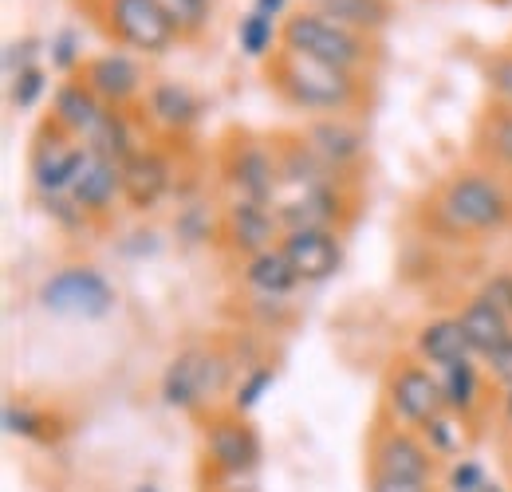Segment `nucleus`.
Returning <instances> with one entry per match:
<instances>
[{
    "instance_id": "f257e3e1",
    "label": "nucleus",
    "mask_w": 512,
    "mask_h": 492,
    "mask_svg": "<svg viewBox=\"0 0 512 492\" xmlns=\"http://www.w3.org/2000/svg\"><path fill=\"white\" fill-rule=\"evenodd\" d=\"M260 75L272 95H280L292 111H304L312 119L316 115H351L355 119L371 107V91H375V75H355V71L331 67L304 52H292L284 44H276L260 60Z\"/></svg>"
},
{
    "instance_id": "f03ea898",
    "label": "nucleus",
    "mask_w": 512,
    "mask_h": 492,
    "mask_svg": "<svg viewBox=\"0 0 512 492\" xmlns=\"http://www.w3.org/2000/svg\"><path fill=\"white\" fill-rule=\"evenodd\" d=\"M434 217L449 237H485L512 221V197L489 170L449 174L434 193Z\"/></svg>"
},
{
    "instance_id": "7ed1b4c3",
    "label": "nucleus",
    "mask_w": 512,
    "mask_h": 492,
    "mask_svg": "<svg viewBox=\"0 0 512 492\" xmlns=\"http://www.w3.org/2000/svg\"><path fill=\"white\" fill-rule=\"evenodd\" d=\"M280 44L292 52H304L312 60L331 63V67L355 71V75H375V67L383 63V48L375 36L351 32L312 8H292L280 20Z\"/></svg>"
},
{
    "instance_id": "20e7f679",
    "label": "nucleus",
    "mask_w": 512,
    "mask_h": 492,
    "mask_svg": "<svg viewBox=\"0 0 512 492\" xmlns=\"http://www.w3.org/2000/svg\"><path fill=\"white\" fill-rule=\"evenodd\" d=\"M75 8H83L111 44L142 56H166L182 40L166 0H75Z\"/></svg>"
},
{
    "instance_id": "39448f33",
    "label": "nucleus",
    "mask_w": 512,
    "mask_h": 492,
    "mask_svg": "<svg viewBox=\"0 0 512 492\" xmlns=\"http://www.w3.org/2000/svg\"><path fill=\"white\" fill-rule=\"evenodd\" d=\"M233 378V363L217 347L193 343L174 355V363L162 374V398L174 410H205Z\"/></svg>"
},
{
    "instance_id": "423d86ee",
    "label": "nucleus",
    "mask_w": 512,
    "mask_h": 492,
    "mask_svg": "<svg viewBox=\"0 0 512 492\" xmlns=\"http://www.w3.org/2000/svg\"><path fill=\"white\" fill-rule=\"evenodd\" d=\"M221 174H225V182L233 185L237 197L276 209L280 174H276L272 138H260V134H249V130H229V138L221 142Z\"/></svg>"
},
{
    "instance_id": "0eeeda50",
    "label": "nucleus",
    "mask_w": 512,
    "mask_h": 492,
    "mask_svg": "<svg viewBox=\"0 0 512 492\" xmlns=\"http://www.w3.org/2000/svg\"><path fill=\"white\" fill-rule=\"evenodd\" d=\"M386 410L406 430H426L434 418L446 414L442 378L422 359H394L386 374Z\"/></svg>"
},
{
    "instance_id": "6e6552de",
    "label": "nucleus",
    "mask_w": 512,
    "mask_h": 492,
    "mask_svg": "<svg viewBox=\"0 0 512 492\" xmlns=\"http://www.w3.org/2000/svg\"><path fill=\"white\" fill-rule=\"evenodd\" d=\"M79 142L83 138L67 134L52 115L40 123L36 138H32V154H28V174H32L36 193H44V197H67L71 193V185L91 158V150L79 146Z\"/></svg>"
},
{
    "instance_id": "1a4fd4ad",
    "label": "nucleus",
    "mask_w": 512,
    "mask_h": 492,
    "mask_svg": "<svg viewBox=\"0 0 512 492\" xmlns=\"http://www.w3.org/2000/svg\"><path fill=\"white\" fill-rule=\"evenodd\" d=\"M40 304L52 315H64V319H107L115 304H119V292L111 288V280L91 268V264H71L60 268L56 276L44 280L40 288Z\"/></svg>"
},
{
    "instance_id": "9d476101",
    "label": "nucleus",
    "mask_w": 512,
    "mask_h": 492,
    "mask_svg": "<svg viewBox=\"0 0 512 492\" xmlns=\"http://www.w3.org/2000/svg\"><path fill=\"white\" fill-rule=\"evenodd\" d=\"M205 461L225 477L253 473L260 461V437H256L253 422L237 410L213 414L205 422Z\"/></svg>"
},
{
    "instance_id": "9b49d317",
    "label": "nucleus",
    "mask_w": 512,
    "mask_h": 492,
    "mask_svg": "<svg viewBox=\"0 0 512 492\" xmlns=\"http://www.w3.org/2000/svg\"><path fill=\"white\" fill-rule=\"evenodd\" d=\"M300 134L312 146V154L339 178L359 170V162L367 154V134L351 115H316V119L304 123Z\"/></svg>"
},
{
    "instance_id": "f8f14e48",
    "label": "nucleus",
    "mask_w": 512,
    "mask_h": 492,
    "mask_svg": "<svg viewBox=\"0 0 512 492\" xmlns=\"http://www.w3.org/2000/svg\"><path fill=\"white\" fill-rule=\"evenodd\" d=\"M99 99L103 107H115V111H130V107H142L146 99V79H142V67L123 56V52H103V56H91V60L79 63L75 71Z\"/></svg>"
},
{
    "instance_id": "ddd939ff",
    "label": "nucleus",
    "mask_w": 512,
    "mask_h": 492,
    "mask_svg": "<svg viewBox=\"0 0 512 492\" xmlns=\"http://www.w3.org/2000/svg\"><path fill=\"white\" fill-rule=\"evenodd\" d=\"M371 473L379 477H402V481H430L434 477V453L422 437L406 426H379L371 441Z\"/></svg>"
},
{
    "instance_id": "4468645a",
    "label": "nucleus",
    "mask_w": 512,
    "mask_h": 492,
    "mask_svg": "<svg viewBox=\"0 0 512 492\" xmlns=\"http://www.w3.org/2000/svg\"><path fill=\"white\" fill-rule=\"evenodd\" d=\"M280 252L288 256L300 284H323L343 264V241L335 229H288L280 237Z\"/></svg>"
},
{
    "instance_id": "2eb2a0df",
    "label": "nucleus",
    "mask_w": 512,
    "mask_h": 492,
    "mask_svg": "<svg viewBox=\"0 0 512 492\" xmlns=\"http://www.w3.org/2000/svg\"><path fill=\"white\" fill-rule=\"evenodd\" d=\"M221 237H225V245L233 248V252H241L249 260V256L264 252V248L280 245L284 229H280V217L272 213V205L233 197V205L221 217Z\"/></svg>"
},
{
    "instance_id": "dca6fc26",
    "label": "nucleus",
    "mask_w": 512,
    "mask_h": 492,
    "mask_svg": "<svg viewBox=\"0 0 512 492\" xmlns=\"http://www.w3.org/2000/svg\"><path fill=\"white\" fill-rule=\"evenodd\" d=\"M146 119L166 130V134H190L193 126L201 123V95L193 91L190 83L178 79H158L150 83L146 99H142Z\"/></svg>"
},
{
    "instance_id": "f3484780",
    "label": "nucleus",
    "mask_w": 512,
    "mask_h": 492,
    "mask_svg": "<svg viewBox=\"0 0 512 492\" xmlns=\"http://www.w3.org/2000/svg\"><path fill=\"white\" fill-rule=\"evenodd\" d=\"M174 185V170H170V158L154 146H142L127 166H123V201H127L134 213H146L154 209Z\"/></svg>"
},
{
    "instance_id": "a211bd4d",
    "label": "nucleus",
    "mask_w": 512,
    "mask_h": 492,
    "mask_svg": "<svg viewBox=\"0 0 512 492\" xmlns=\"http://www.w3.org/2000/svg\"><path fill=\"white\" fill-rule=\"evenodd\" d=\"M67 197L79 205L83 217H103L115 205V197H123V166L91 154Z\"/></svg>"
},
{
    "instance_id": "6ab92c4d",
    "label": "nucleus",
    "mask_w": 512,
    "mask_h": 492,
    "mask_svg": "<svg viewBox=\"0 0 512 492\" xmlns=\"http://www.w3.org/2000/svg\"><path fill=\"white\" fill-rule=\"evenodd\" d=\"M473 154L485 162L489 174H509L512 178V107L509 103H489L485 115L477 119L473 134Z\"/></svg>"
},
{
    "instance_id": "aec40b11",
    "label": "nucleus",
    "mask_w": 512,
    "mask_h": 492,
    "mask_svg": "<svg viewBox=\"0 0 512 492\" xmlns=\"http://www.w3.org/2000/svg\"><path fill=\"white\" fill-rule=\"evenodd\" d=\"M457 323H461V331H465V339H469L473 355H481V359H485V355H493L501 343H509L512 339V319L501 308H493L481 292H477L473 300H465V304H461Z\"/></svg>"
},
{
    "instance_id": "412c9836",
    "label": "nucleus",
    "mask_w": 512,
    "mask_h": 492,
    "mask_svg": "<svg viewBox=\"0 0 512 492\" xmlns=\"http://www.w3.org/2000/svg\"><path fill=\"white\" fill-rule=\"evenodd\" d=\"M103 111H107L103 99L79 75H67L64 83L56 87V95H52V119L75 138H87L91 126L103 119Z\"/></svg>"
},
{
    "instance_id": "4be33fe9",
    "label": "nucleus",
    "mask_w": 512,
    "mask_h": 492,
    "mask_svg": "<svg viewBox=\"0 0 512 492\" xmlns=\"http://www.w3.org/2000/svg\"><path fill=\"white\" fill-rule=\"evenodd\" d=\"M414 347H418V359H422V363H430V367H438V370L473 359V347H469V339H465L457 315H442V319L422 323Z\"/></svg>"
},
{
    "instance_id": "5701e85b",
    "label": "nucleus",
    "mask_w": 512,
    "mask_h": 492,
    "mask_svg": "<svg viewBox=\"0 0 512 492\" xmlns=\"http://www.w3.org/2000/svg\"><path fill=\"white\" fill-rule=\"evenodd\" d=\"M304 8L363 36H379L394 20V0H304Z\"/></svg>"
},
{
    "instance_id": "b1692460",
    "label": "nucleus",
    "mask_w": 512,
    "mask_h": 492,
    "mask_svg": "<svg viewBox=\"0 0 512 492\" xmlns=\"http://www.w3.org/2000/svg\"><path fill=\"white\" fill-rule=\"evenodd\" d=\"M83 146H87L95 158H107V162H115V166H127L130 158L142 150L138 138H134V126H130L127 111H115V107L103 111V119L91 126V134L83 138Z\"/></svg>"
},
{
    "instance_id": "393cba45",
    "label": "nucleus",
    "mask_w": 512,
    "mask_h": 492,
    "mask_svg": "<svg viewBox=\"0 0 512 492\" xmlns=\"http://www.w3.org/2000/svg\"><path fill=\"white\" fill-rule=\"evenodd\" d=\"M245 284L253 288L256 296H264V300H284L296 284H300V276L292 272V264H288V256L276 248H264V252H256L245 260Z\"/></svg>"
},
{
    "instance_id": "a878e982",
    "label": "nucleus",
    "mask_w": 512,
    "mask_h": 492,
    "mask_svg": "<svg viewBox=\"0 0 512 492\" xmlns=\"http://www.w3.org/2000/svg\"><path fill=\"white\" fill-rule=\"evenodd\" d=\"M442 394H446V410L469 418L477 406H481V374L469 363H453V367H442Z\"/></svg>"
},
{
    "instance_id": "bb28decb",
    "label": "nucleus",
    "mask_w": 512,
    "mask_h": 492,
    "mask_svg": "<svg viewBox=\"0 0 512 492\" xmlns=\"http://www.w3.org/2000/svg\"><path fill=\"white\" fill-rule=\"evenodd\" d=\"M237 40H241V52H249V56L260 63L268 52H272V40H280V32L272 28V16H264V12H256L253 8V12L241 20Z\"/></svg>"
},
{
    "instance_id": "cd10ccee",
    "label": "nucleus",
    "mask_w": 512,
    "mask_h": 492,
    "mask_svg": "<svg viewBox=\"0 0 512 492\" xmlns=\"http://www.w3.org/2000/svg\"><path fill=\"white\" fill-rule=\"evenodd\" d=\"M48 91V71L36 63V67H24V71H16V75H8V103L16 107V111H28L40 95Z\"/></svg>"
},
{
    "instance_id": "c85d7f7f",
    "label": "nucleus",
    "mask_w": 512,
    "mask_h": 492,
    "mask_svg": "<svg viewBox=\"0 0 512 492\" xmlns=\"http://www.w3.org/2000/svg\"><path fill=\"white\" fill-rule=\"evenodd\" d=\"M481 71H485V83L493 91V103H509L512 107V48L493 52L489 60L481 63Z\"/></svg>"
},
{
    "instance_id": "c756f323",
    "label": "nucleus",
    "mask_w": 512,
    "mask_h": 492,
    "mask_svg": "<svg viewBox=\"0 0 512 492\" xmlns=\"http://www.w3.org/2000/svg\"><path fill=\"white\" fill-rule=\"evenodd\" d=\"M461 414H453V410H446L442 418H434L426 430H422V437H426V445H430V453L438 457V453H457L461 449Z\"/></svg>"
},
{
    "instance_id": "7c9ffc66",
    "label": "nucleus",
    "mask_w": 512,
    "mask_h": 492,
    "mask_svg": "<svg viewBox=\"0 0 512 492\" xmlns=\"http://www.w3.org/2000/svg\"><path fill=\"white\" fill-rule=\"evenodd\" d=\"M272 378H276V374H272V367H253V370H249V374L241 378V386H237L233 410H237V414H249V410L256 406V398H260V394L272 386Z\"/></svg>"
},
{
    "instance_id": "2f4dec72",
    "label": "nucleus",
    "mask_w": 512,
    "mask_h": 492,
    "mask_svg": "<svg viewBox=\"0 0 512 492\" xmlns=\"http://www.w3.org/2000/svg\"><path fill=\"white\" fill-rule=\"evenodd\" d=\"M44 426H48V418L44 414H36V410H28V406H4V430L12 433V437H44Z\"/></svg>"
},
{
    "instance_id": "473e14b6",
    "label": "nucleus",
    "mask_w": 512,
    "mask_h": 492,
    "mask_svg": "<svg viewBox=\"0 0 512 492\" xmlns=\"http://www.w3.org/2000/svg\"><path fill=\"white\" fill-rule=\"evenodd\" d=\"M481 296L512 319V272H493V276L481 284Z\"/></svg>"
},
{
    "instance_id": "72a5a7b5",
    "label": "nucleus",
    "mask_w": 512,
    "mask_h": 492,
    "mask_svg": "<svg viewBox=\"0 0 512 492\" xmlns=\"http://www.w3.org/2000/svg\"><path fill=\"white\" fill-rule=\"evenodd\" d=\"M485 374L497 382V386H512V339L509 343H501L493 355H485Z\"/></svg>"
},
{
    "instance_id": "f704fd0d",
    "label": "nucleus",
    "mask_w": 512,
    "mask_h": 492,
    "mask_svg": "<svg viewBox=\"0 0 512 492\" xmlns=\"http://www.w3.org/2000/svg\"><path fill=\"white\" fill-rule=\"evenodd\" d=\"M449 489L453 492H481L485 489V473L477 461H461L453 473H449Z\"/></svg>"
},
{
    "instance_id": "c9c22d12",
    "label": "nucleus",
    "mask_w": 512,
    "mask_h": 492,
    "mask_svg": "<svg viewBox=\"0 0 512 492\" xmlns=\"http://www.w3.org/2000/svg\"><path fill=\"white\" fill-rule=\"evenodd\" d=\"M371 492H434L430 481H402V477H379L371 473Z\"/></svg>"
},
{
    "instance_id": "e433bc0d",
    "label": "nucleus",
    "mask_w": 512,
    "mask_h": 492,
    "mask_svg": "<svg viewBox=\"0 0 512 492\" xmlns=\"http://www.w3.org/2000/svg\"><path fill=\"white\" fill-rule=\"evenodd\" d=\"M284 4H288V0H256V12H264V16L276 20V16L284 12Z\"/></svg>"
},
{
    "instance_id": "4c0bfd02",
    "label": "nucleus",
    "mask_w": 512,
    "mask_h": 492,
    "mask_svg": "<svg viewBox=\"0 0 512 492\" xmlns=\"http://www.w3.org/2000/svg\"><path fill=\"white\" fill-rule=\"evenodd\" d=\"M501 410H505V422L512 426V386L505 390V398H501Z\"/></svg>"
},
{
    "instance_id": "58836bf2",
    "label": "nucleus",
    "mask_w": 512,
    "mask_h": 492,
    "mask_svg": "<svg viewBox=\"0 0 512 492\" xmlns=\"http://www.w3.org/2000/svg\"><path fill=\"white\" fill-rule=\"evenodd\" d=\"M134 492H158V489H154V485H138Z\"/></svg>"
}]
</instances>
